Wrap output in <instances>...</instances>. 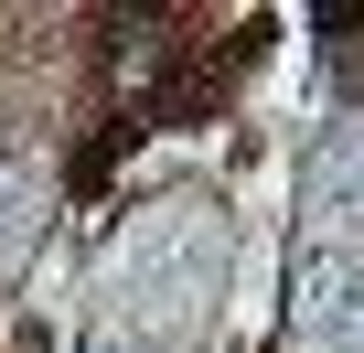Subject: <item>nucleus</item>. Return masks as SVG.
<instances>
[{
	"instance_id": "f03ea898",
	"label": "nucleus",
	"mask_w": 364,
	"mask_h": 353,
	"mask_svg": "<svg viewBox=\"0 0 364 353\" xmlns=\"http://www.w3.org/2000/svg\"><path fill=\"white\" fill-rule=\"evenodd\" d=\"M311 193H321V214H364V129H343V139L321 150Z\"/></svg>"
},
{
	"instance_id": "f257e3e1",
	"label": "nucleus",
	"mask_w": 364,
	"mask_h": 353,
	"mask_svg": "<svg viewBox=\"0 0 364 353\" xmlns=\"http://www.w3.org/2000/svg\"><path fill=\"white\" fill-rule=\"evenodd\" d=\"M43 225V183H33V161H0V268H11Z\"/></svg>"
}]
</instances>
